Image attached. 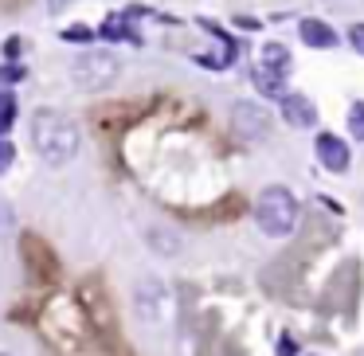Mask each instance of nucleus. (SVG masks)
Masks as SVG:
<instances>
[{"instance_id":"obj_15","label":"nucleus","mask_w":364,"mask_h":356,"mask_svg":"<svg viewBox=\"0 0 364 356\" xmlns=\"http://www.w3.org/2000/svg\"><path fill=\"white\" fill-rule=\"evenodd\" d=\"M348 43L356 48V55H364V24H353V28H348Z\"/></svg>"},{"instance_id":"obj_6","label":"nucleus","mask_w":364,"mask_h":356,"mask_svg":"<svg viewBox=\"0 0 364 356\" xmlns=\"http://www.w3.org/2000/svg\"><path fill=\"white\" fill-rule=\"evenodd\" d=\"M278 102H282L286 126H294V129H314V126H317V106L309 102L306 95H298V90H286Z\"/></svg>"},{"instance_id":"obj_12","label":"nucleus","mask_w":364,"mask_h":356,"mask_svg":"<svg viewBox=\"0 0 364 356\" xmlns=\"http://www.w3.org/2000/svg\"><path fill=\"white\" fill-rule=\"evenodd\" d=\"M59 36H63L67 43H95V36H98V32H90L87 24H71L67 32H59Z\"/></svg>"},{"instance_id":"obj_13","label":"nucleus","mask_w":364,"mask_h":356,"mask_svg":"<svg viewBox=\"0 0 364 356\" xmlns=\"http://www.w3.org/2000/svg\"><path fill=\"white\" fill-rule=\"evenodd\" d=\"M12 161H16V145H12L9 137H0V176L12 168Z\"/></svg>"},{"instance_id":"obj_16","label":"nucleus","mask_w":364,"mask_h":356,"mask_svg":"<svg viewBox=\"0 0 364 356\" xmlns=\"http://www.w3.org/2000/svg\"><path fill=\"white\" fill-rule=\"evenodd\" d=\"M24 79V67H0V82H20Z\"/></svg>"},{"instance_id":"obj_4","label":"nucleus","mask_w":364,"mask_h":356,"mask_svg":"<svg viewBox=\"0 0 364 356\" xmlns=\"http://www.w3.org/2000/svg\"><path fill=\"white\" fill-rule=\"evenodd\" d=\"M231 126L243 141H262L270 134V110L259 102H235L231 106Z\"/></svg>"},{"instance_id":"obj_18","label":"nucleus","mask_w":364,"mask_h":356,"mask_svg":"<svg viewBox=\"0 0 364 356\" xmlns=\"http://www.w3.org/2000/svg\"><path fill=\"white\" fill-rule=\"evenodd\" d=\"M0 356H9V352H0Z\"/></svg>"},{"instance_id":"obj_17","label":"nucleus","mask_w":364,"mask_h":356,"mask_svg":"<svg viewBox=\"0 0 364 356\" xmlns=\"http://www.w3.org/2000/svg\"><path fill=\"white\" fill-rule=\"evenodd\" d=\"M298 352V345H294V337H282L278 340V356H294Z\"/></svg>"},{"instance_id":"obj_8","label":"nucleus","mask_w":364,"mask_h":356,"mask_svg":"<svg viewBox=\"0 0 364 356\" xmlns=\"http://www.w3.org/2000/svg\"><path fill=\"white\" fill-rule=\"evenodd\" d=\"M251 82H255V90H259V95H267V98H282L286 95V75L270 71V67H262V63L251 71Z\"/></svg>"},{"instance_id":"obj_1","label":"nucleus","mask_w":364,"mask_h":356,"mask_svg":"<svg viewBox=\"0 0 364 356\" xmlns=\"http://www.w3.org/2000/svg\"><path fill=\"white\" fill-rule=\"evenodd\" d=\"M79 126L67 118L63 110H43L32 114V145H36V157L43 165H67V161L79 157Z\"/></svg>"},{"instance_id":"obj_7","label":"nucleus","mask_w":364,"mask_h":356,"mask_svg":"<svg viewBox=\"0 0 364 356\" xmlns=\"http://www.w3.org/2000/svg\"><path fill=\"white\" fill-rule=\"evenodd\" d=\"M298 36H301L306 48H317V51H329L341 43V32H333V24H325V20H317V16H301Z\"/></svg>"},{"instance_id":"obj_14","label":"nucleus","mask_w":364,"mask_h":356,"mask_svg":"<svg viewBox=\"0 0 364 356\" xmlns=\"http://www.w3.org/2000/svg\"><path fill=\"white\" fill-rule=\"evenodd\" d=\"M12 223H16V220H12V204H4V200H0V235H9Z\"/></svg>"},{"instance_id":"obj_3","label":"nucleus","mask_w":364,"mask_h":356,"mask_svg":"<svg viewBox=\"0 0 364 356\" xmlns=\"http://www.w3.org/2000/svg\"><path fill=\"white\" fill-rule=\"evenodd\" d=\"M114 79H118V59H114L110 51H82L71 63V82L79 90H87V95L106 90Z\"/></svg>"},{"instance_id":"obj_9","label":"nucleus","mask_w":364,"mask_h":356,"mask_svg":"<svg viewBox=\"0 0 364 356\" xmlns=\"http://www.w3.org/2000/svg\"><path fill=\"white\" fill-rule=\"evenodd\" d=\"M262 67H270V71H278V75H290V48L286 43H278V40H270V43H262Z\"/></svg>"},{"instance_id":"obj_5","label":"nucleus","mask_w":364,"mask_h":356,"mask_svg":"<svg viewBox=\"0 0 364 356\" xmlns=\"http://www.w3.org/2000/svg\"><path fill=\"white\" fill-rule=\"evenodd\" d=\"M314 153H317V161H321V168L325 173H348V145H345V137H337V134H317V141H314Z\"/></svg>"},{"instance_id":"obj_2","label":"nucleus","mask_w":364,"mask_h":356,"mask_svg":"<svg viewBox=\"0 0 364 356\" xmlns=\"http://www.w3.org/2000/svg\"><path fill=\"white\" fill-rule=\"evenodd\" d=\"M255 223H259L262 235L286 239L294 227H298V200H294V192L282 188V184L262 188L259 200H255Z\"/></svg>"},{"instance_id":"obj_10","label":"nucleus","mask_w":364,"mask_h":356,"mask_svg":"<svg viewBox=\"0 0 364 356\" xmlns=\"http://www.w3.org/2000/svg\"><path fill=\"white\" fill-rule=\"evenodd\" d=\"M102 40H129V43H141V36L134 32V24H126V16H110L102 28H98Z\"/></svg>"},{"instance_id":"obj_11","label":"nucleus","mask_w":364,"mask_h":356,"mask_svg":"<svg viewBox=\"0 0 364 356\" xmlns=\"http://www.w3.org/2000/svg\"><path fill=\"white\" fill-rule=\"evenodd\" d=\"M348 134H353L356 141H364V102L348 106Z\"/></svg>"}]
</instances>
